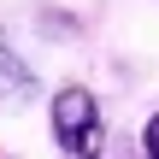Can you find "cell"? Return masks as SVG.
Wrapping results in <instances>:
<instances>
[{
    "label": "cell",
    "mask_w": 159,
    "mask_h": 159,
    "mask_svg": "<svg viewBox=\"0 0 159 159\" xmlns=\"http://www.w3.org/2000/svg\"><path fill=\"white\" fill-rule=\"evenodd\" d=\"M142 142H148V159H159V112L148 118V130H142Z\"/></svg>",
    "instance_id": "cell-3"
},
{
    "label": "cell",
    "mask_w": 159,
    "mask_h": 159,
    "mask_svg": "<svg viewBox=\"0 0 159 159\" xmlns=\"http://www.w3.org/2000/svg\"><path fill=\"white\" fill-rule=\"evenodd\" d=\"M47 124H53V142H59L65 159H100V148H106V118H100V100L83 83H65L53 94Z\"/></svg>",
    "instance_id": "cell-1"
},
{
    "label": "cell",
    "mask_w": 159,
    "mask_h": 159,
    "mask_svg": "<svg viewBox=\"0 0 159 159\" xmlns=\"http://www.w3.org/2000/svg\"><path fill=\"white\" fill-rule=\"evenodd\" d=\"M35 100V71H30V59L0 35V106H30Z\"/></svg>",
    "instance_id": "cell-2"
}]
</instances>
